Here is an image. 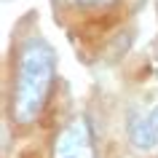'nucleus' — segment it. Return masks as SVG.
Instances as JSON below:
<instances>
[{"mask_svg": "<svg viewBox=\"0 0 158 158\" xmlns=\"http://www.w3.org/2000/svg\"><path fill=\"white\" fill-rule=\"evenodd\" d=\"M56 70V54L46 40H27L19 54V78L14 91V118L30 123L38 118L51 94Z\"/></svg>", "mask_w": 158, "mask_h": 158, "instance_id": "1", "label": "nucleus"}, {"mask_svg": "<svg viewBox=\"0 0 158 158\" xmlns=\"http://www.w3.org/2000/svg\"><path fill=\"white\" fill-rule=\"evenodd\" d=\"M75 6H81V8H102V6H110L113 0H70Z\"/></svg>", "mask_w": 158, "mask_h": 158, "instance_id": "4", "label": "nucleus"}, {"mask_svg": "<svg viewBox=\"0 0 158 158\" xmlns=\"http://www.w3.org/2000/svg\"><path fill=\"white\" fill-rule=\"evenodd\" d=\"M129 139H131V145L137 150H150L158 142L156 129L150 123V115H142L137 110L129 113Z\"/></svg>", "mask_w": 158, "mask_h": 158, "instance_id": "3", "label": "nucleus"}, {"mask_svg": "<svg viewBox=\"0 0 158 158\" xmlns=\"http://www.w3.org/2000/svg\"><path fill=\"white\" fill-rule=\"evenodd\" d=\"M54 158H94V134L86 115H75L54 142Z\"/></svg>", "mask_w": 158, "mask_h": 158, "instance_id": "2", "label": "nucleus"}, {"mask_svg": "<svg viewBox=\"0 0 158 158\" xmlns=\"http://www.w3.org/2000/svg\"><path fill=\"white\" fill-rule=\"evenodd\" d=\"M22 158H38V156H35L32 150H27V153H24V156H22Z\"/></svg>", "mask_w": 158, "mask_h": 158, "instance_id": "6", "label": "nucleus"}, {"mask_svg": "<svg viewBox=\"0 0 158 158\" xmlns=\"http://www.w3.org/2000/svg\"><path fill=\"white\" fill-rule=\"evenodd\" d=\"M150 123H153V129H156V137H158V105L150 110Z\"/></svg>", "mask_w": 158, "mask_h": 158, "instance_id": "5", "label": "nucleus"}]
</instances>
